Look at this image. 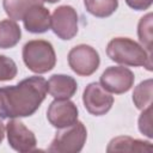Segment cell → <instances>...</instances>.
I'll return each mask as SVG.
<instances>
[{
    "label": "cell",
    "instance_id": "3",
    "mask_svg": "<svg viewBox=\"0 0 153 153\" xmlns=\"http://www.w3.org/2000/svg\"><path fill=\"white\" fill-rule=\"evenodd\" d=\"M23 61L31 72L43 74L55 67V50L48 41L32 39L23 47Z\"/></svg>",
    "mask_w": 153,
    "mask_h": 153
},
{
    "label": "cell",
    "instance_id": "18",
    "mask_svg": "<svg viewBox=\"0 0 153 153\" xmlns=\"http://www.w3.org/2000/svg\"><path fill=\"white\" fill-rule=\"evenodd\" d=\"M137 35L140 42L145 45L146 50L152 55V39H153V31H152V13H147L143 16L137 25Z\"/></svg>",
    "mask_w": 153,
    "mask_h": 153
},
{
    "label": "cell",
    "instance_id": "21",
    "mask_svg": "<svg viewBox=\"0 0 153 153\" xmlns=\"http://www.w3.org/2000/svg\"><path fill=\"white\" fill-rule=\"evenodd\" d=\"M153 0H126L127 5L136 11H143L147 10L152 5Z\"/></svg>",
    "mask_w": 153,
    "mask_h": 153
},
{
    "label": "cell",
    "instance_id": "14",
    "mask_svg": "<svg viewBox=\"0 0 153 153\" xmlns=\"http://www.w3.org/2000/svg\"><path fill=\"white\" fill-rule=\"evenodd\" d=\"M22 37V31L16 20L4 19L0 20V48H13Z\"/></svg>",
    "mask_w": 153,
    "mask_h": 153
},
{
    "label": "cell",
    "instance_id": "11",
    "mask_svg": "<svg viewBox=\"0 0 153 153\" xmlns=\"http://www.w3.org/2000/svg\"><path fill=\"white\" fill-rule=\"evenodd\" d=\"M24 26L29 32L43 33L50 29V13L42 4L31 6L24 14Z\"/></svg>",
    "mask_w": 153,
    "mask_h": 153
},
{
    "label": "cell",
    "instance_id": "1",
    "mask_svg": "<svg viewBox=\"0 0 153 153\" xmlns=\"http://www.w3.org/2000/svg\"><path fill=\"white\" fill-rule=\"evenodd\" d=\"M47 92V80L36 75L29 76L14 86L0 87V117L18 118L33 115Z\"/></svg>",
    "mask_w": 153,
    "mask_h": 153
},
{
    "label": "cell",
    "instance_id": "4",
    "mask_svg": "<svg viewBox=\"0 0 153 153\" xmlns=\"http://www.w3.org/2000/svg\"><path fill=\"white\" fill-rule=\"evenodd\" d=\"M87 130L82 122L76 121L72 126L60 129L53 139L48 151L54 153L80 152L86 142Z\"/></svg>",
    "mask_w": 153,
    "mask_h": 153
},
{
    "label": "cell",
    "instance_id": "6",
    "mask_svg": "<svg viewBox=\"0 0 153 153\" xmlns=\"http://www.w3.org/2000/svg\"><path fill=\"white\" fill-rule=\"evenodd\" d=\"M50 27L61 39H72L78 33V13L68 5L55 8L50 17Z\"/></svg>",
    "mask_w": 153,
    "mask_h": 153
},
{
    "label": "cell",
    "instance_id": "13",
    "mask_svg": "<svg viewBox=\"0 0 153 153\" xmlns=\"http://www.w3.org/2000/svg\"><path fill=\"white\" fill-rule=\"evenodd\" d=\"M153 146L148 141L133 139L130 136H117L112 139L106 148V152H152Z\"/></svg>",
    "mask_w": 153,
    "mask_h": 153
},
{
    "label": "cell",
    "instance_id": "17",
    "mask_svg": "<svg viewBox=\"0 0 153 153\" xmlns=\"http://www.w3.org/2000/svg\"><path fill=\"white\" fill-rule=\"evenodd\" d=\"M133 102L140 110L152 105V79H147L135 87L133 93Z\"/></svg>",
    "mask_w": 153,
    "mask_h": 153
},
{
    "label": "cell",
    "instance_id": "5",
    "mask_svg": "<svg viewBox=\"0 0 153 153\" xmlns=\"http://www.w3.org/2000/svg\"><path fill=\"white\" fill-rule=\"evenodd\" d=\"M100 59L94 48L87 44H79L68 53V65L74 73L81 76L92 75L99 67Z\"/></svg>",
    "mask_w": 153,
    "mask_h": 153
},
{
    "label": "cell",
    "instance_id": "15",
    "mask_svg": "<svg viewBox=\"0 0 153 153\" xmlns=\"http://www.w3.org/2000/svg\"><path fill=\"white\" fill-rule=\"evenodd\" d=\"M42 0H4L2 6L12 20H22L25 12L33 5L42 4Z\"/></svg>",
    "mask_w": 153,
    "mask_h": 153
},
{
    "label": "cell",
    "instance_id": "20",
    "mask_svg": "<svg viewBox=\"0 0 153 153\" xmlns=\"http://www.w3.org/2000/svg\"><path fill=\"white\" fill-rule=\"evenodd\" d=\"M139 129L142 134H145L149 139L153 136L152 134V106H147L146 109H143L141 116L139 117Z\"/></svg>",
    "mask_w": 153,
    "mask_h": 153
},
{
    "label": "cell",
    "instance_id": "22",
    "mask_svg": "<svg viewBox=\"0 0 153 153\" xmlns=\"http://www.w3.org/2000/svg\"><path fill=\"white\" fill-rule=\"evenodd\" d=\"M4 136H5V126H4V123L0 121V143H1L2 140H4Z\"/></svg>",
    "mask_w": 153,
    "mask_h": 153
},
{
    "label": "cell",
    "instance_id": "12",
    "mask_svg": "<svg viewBox=\"0 0 153 153\" xmlns=\"http://www.w3.org/2000/svg\"><path fill=\"white\" fill-rule=\"evenodd\" d=\"M47 82L48 92L55 99H69L78 90L75 79L65 74H54Z\"/></svg>",
    "mask_w": 153,
    "mask_h": 153
},
{
    "label": "cell",
    "instance_id": "7",
    "mask_svg": "<svg viewBox=\"0 0 153 153\" xmlns=\"http://www.w3.org/2000/svg\"><path fill=\"white\" fill-rule=\"evenodd\" d=\"M82 103L91 115L102 116L111 109L114 97L99 82H91L84 90Z\"/></svg>",
    "mask_w": 153,
    "mask_h": 153
},
{
    "label": "cell",
    "instance_id": "2",
    "mask_svg": "<svg viewBox=\"0 0 153 153\" xmlns=\"http://www.w3.org/2000/svg\"><path fill=\"white\" fill-rule=\"evenodd\" d=\"M106 54L110 60L134 67H146L152 71V55L137 42L127 37L112 38L106 47Z\"/></svg>",
    "mask_w": 153,
    "mask_h": 153
},
{
    "label": "cell",
    "instance_id": "23",
    "mask_svg": "<svg viewBox=\"0 0 153 153\" xmlns=\"http://www.w3.org/2000/svg\"><path fill=\"white\" fill-rule=\"evenodd\" d=\"M42 1H45V2H50V4H54V2H57L60 0H42Z\"/></svg>",
    "mask_w": 153,
    "mask_h": 153
},
{
    "label": "cell",
    "instance_id": "8",
    "mask_svg": "<svg viewBox=\"0 0 153 153\" xmlns=\"http://www.w3.org/2000/svg\"><path fill=\"white\" fill-rule=\"evenodd\" d=\"M135 76L133 72L122 66L108 67L100 75V85L111 93L121 94L128 92L134 85Z\"/></svg>",
    "mask_w": 153,
    "mask_h": 153
},
{
    "label": "cell",
    "instance_id": "19",
    "mask_svg": "<svg viewBox=\"0 0 153 153\" xmlns=\"http://www.w3.org/2000/svg\"><path fill=\"white\" fill-rule=\"evenodd\" d=\"M17 65L16 62L4 55H0V81L12 80L17 75Z\"/></svg>",
    "mask_w": 153,
    "mask_h": 153
},
{
    "label": "cell",
    "instance_id": "10",
    "mask_svg": "<svg viewBox=\"0 0 153 153\" xmlns=\"http://www.w3.org/2000/svg\"><path fill=\"white\" fill-rule=\"evenodd\" d=\"M47 118L53 127L66 128L78 121V108L69 99H55L48 108Z\"/></svg>",
    "mask_w": 153,
    "mask_h": 153
},
{
    "label": "cell",
    "instance_id": "16",
    "mask_svg": "<svg viewBox=\"0 0 153 153\" xmlns=\"http://www.w3.org/2000/svg\"><path fill=\"white\" fill-rule=\"evenodd\" d=\"M84 5L92 16L105 18L117 10L118 0H84Z\"/></svg>",
    "mask_w": 153,
    "mask_h": 153
},
{
    "label": "cell",
    "instance_id": "9",
    "mask_svg": "<svg viewBox=\"0 0 153 153\" xmlns=\"http://www.w3.org/2000/svg\"><path fill=\"white\" fill-rule=\"evenodd\" d=\"M8 145L17 152H32L36 148L37 140L35 134L19 120L11 118L6 124Z\"/></svg>",
    "mask_w": 153,
    "mask_h": 153
}]
</instances>
